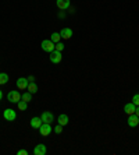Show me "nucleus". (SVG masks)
<instances>
[{"label":"nucleus","instance_id":"obj_1","mask_svg":"<svg viewBox=\"0 0 139 155\" xmlns=\"http://www.w3.org/2000/svg\"><path fill=\"white\" fill-rule=\"evenodd\" d=\"M7 99L11 104H18V102L21 101V94L18 91H10L7 94Z\"/></svg>","mask_w":139,"mask_h":155},{"label":"nucleus","instance_id":"obj_2","mask_svg":"<svg viewBox=\"0 0 139 155\" xmlns=\"http://www.w3.org/2000/svg\"><path fill=\"white\" fill-rule=\"evenodd\" d=\"M40 46H42V49L45 52H52V51H54V46H56V43L53 42L52 39H45V41H42V43H40Z\"/></svg>","mask_w":139,"mask_h":155},{"label":"nucleus","instance_id":"obj_3","mask_svg":"<svg viewBox=\"0 0 139 155\" xmlns=\"http://www.w3.org/2000/svg\"><path fill=\"white\" fill-rule=\"evenodd\" d=\"M49 59H50V61L52 63H54V64H58L61 61V59H63V56H61V52H58V51H52L50 52V56H49Z\"/></svg>","mask_w":139,"mask_h":155},{"label":"nucleus","instance_id":"obj_4","mask_svg":"<svg viewBox=\"0 0 139 155\" xmlns=\"http://www.w3.org/2000/svg\"><path fill=\"white\" fill-rule=\"evenodd\" d=\"M39 133L42 134L43 137H47V136L52 133V126H50V123H42V126L39 127Z\"/></svg>","mask_w":139,"mask_h":155},{"label":"nucleus","instance_id":"obj_5","mask_svg":"<svg viewBox=\"0 0 139 155\" xmlns=\"http://www.w3.org/2000/svg\"><path fill=\"white\" fill-rule=\"evenodd\" d=\"M3 116L7 122H13V120H15V117H17V113L14 112V109H6L3 112Z\"/></svg>","mask_w":139,"mask_h":155},{"label":"nucleus","instance_id":"obj_6","mask_svg":"<svg viewBox=\"0 0 139 155\" xmlns=\"http://www.w3.org/2000/svg\"><path fill=\"white\" fill-rule=\"evenodd\" d=\"M42 123H43L42 117H40V116H35V117H32V119H31L29 124H31V127H32V129H38V130H39V127L42 126Z\"/></svg>","mask_w":139,"mask_h":155},{"label":"nucleus","instance_id":"obj_7","mask_svg":"<svg viewBox=\"0 0 139 155\" xmlns=\"http://www.w3.org/2000/svg\"><path fill=\"white\" fill-rule=\"evenodd\" d=\"M128 126L129 127H136L139 124V116H136L135 113H134V115H129L128 116Z\"/></svg>","mask_w":139,"mask_h":155},{"label":"nucleus","instance_id":"obj_8","mask_svg":"<svg viewBox=\"0 0 139 155\" xmlns=\"http://www.w3.org/2000/svg\"><path fill=\"white\" fill-rule=\"evenodd\" d=\"M28 78H25V77H21V78H18L17 80V87H18V90H27L28 88Z\"/></svg>","mask_w":139,"mask_h":155},{"label":"nucleus","instance_id":"obj_9","mask_svg":"<svg viewBox=\"0 0 139 155\" xmlns=\"http://www.w3.org/2000/svg\"><path fill=\"white\" fill-rule=\"evenodd\" d=\"M46 152H47V148L45 144H38L35 147V150H33L35 155H46Z\"/></svg>","mask_w":139,"mask_h":155},{"label":"nucleus","instance_id":"obj_10","mask_svg":"<svg viewBox=\"0 0 139 155\" xmlns=\"http://www.w3.org/2000/svg\"><path fill=\"white\" fill-rule=\"evenodd\" d=\"M40 117H42V120H43V123H53V120H54V116H53V113L52 112H43L42 115H40Z\"/></svg>","mask_w":139,"mask_h":155},{"label":"nucleus","instance_id":"obj_11","mask_svg":"<svg viewBox=\"0 0 139 155\" xmlns=\"http://www.w3.org/2000/svg\"><path fill=\"white\" fill-rule=\"evenodd\" d=\"M135 109H136V105L132 104V102H129V104H125L124 112L129 116V115H134V113H135Z\"/></svg>","mask_w":139,"mask_h":155},{"label":"nucleus","instance_id":"obj_12","mask_svg":"<svg viewBox=\"0 0 139 155\" xmlns=\"http://www.w3.org/2000/svg\"><path fill=\"white\" fill-rule=\"evenodd\" d=\"M60 35H61V39H70L72 36V29L71 28H63L60 31Z\"/></svg>","mask_w":139,"mask_h":155},{"label":"nucleus","instance_id":"obj_13","mask_svg":"<svg viewBox=\"0 0 139 155\" xmlns=\"http://www.w3.org/2000/svg\"><path fill=\"white\" fill-rule=\"evenodd\" d=\"M56 4H57V7L60 8V10H67V8L70 7L71 2H70V0H57Z\"/></svg>","mask_w":139,"mask_h":155},{"label":"nucleus","instance_id":"obj_14","mask_svg":"<svg viewBox=\"0 0 139 155\" xmlns=\"http://www.w3.org/2000/svg\"><path fill=\"white\" fill-rule=\"evenodd\" d=\"M68 122H70V119H68V116L65 115V113H61V115L58 116V124H61L63 127L67 126Z\"/></svg>","mask_w":139,"mask_h":155},{"label":"nucleus","instance_id":"obj_15","mask_svg":"<svg viewBox=\"0 0 139 155\" xmlns=\"http://www.w3.org/2000/svg\"><path fill=\"white\" fill-rule=\"evenodd\" d=\"M27 90H28L31 94H36V92H38V85L35 84V81H33V83H29Z\"/></svg>","mask_w":139,"mask_h":155},{"label":"nucleus","instance_id":"obj_16","mask_svg":"<svg viewBox=\"0 0 139 155\" xmlns=\"http://www.w3.org/2000/svg\"><path fill=\"white\" fill-rule=\"evenodd\" d=\"M21 99L25 102H29V101H32V94L29 92V91H25L24 94L21 95Z\"/></svg>","mask_w":139,"mask_h":155},{"label":"nucleus","instance_id":"obj_17","mask_svg":"<svg viewBox=\"0 0 139 155\" xmlns=\"http://www.w3.org/2000/svg\"><path fill=\"white\" fill-rule=\"evenodd\" d=\"M8 83V74L7 73H0V85Z\"/></svg>","mask_w":139,"mask_h":155},{"label":"nucleus","instance_id":"obj_18","mask_svg":"<svg viewBox=\"0 0 139 155\" xmlns=\"http://www.w3.org/2000/svg\"><path fill=\"white\" fill-rule=\"evenodd\" d=\"M17 106H18V109H20V110H27V108H28V102H25V101H20L17 104Z\"/></svg>","mask_w":139,"mask_h":155},{"label":"nucleus","instance_id":"obj_19","mask_svg":"<svg viewBox=\"0 0 139 155\" xmlns=\"http://www.w3.org/2000/svg\"><path fill=\"white\" fill-rule=\"evenodd\" d=\"M50 39L53 41L54 43L60 42V39H61V35H60V32H53V34H52V38H50Z\"/></svg>","mask_w":139,"mask_h":155},{"label":"nucleus","instance_id":"obj_20","mask_svg":"<svg viewBox=\"0 0 139 155\" xmlns=\"http://www.w3.org/2000/svg\"><path fill=\"white\" fill-rule=\"evenodd\" d=\"M54 49H56V51H58V52H61L63 49H64V43L57 42V43H56V46H54Z\"/></svg>","mask_w":139,"mask_h":155},{"label":"nucleus","instance_id":"obj_21","mask_svg":"<svg viewBox=\"0 0 139 155\" xmlns=\"http://www.w3.org/2000/svg\"><path fill=\"white\" fill-rule=\"evenodd\" d=\"M132 104H135L136 106H139V94H135L132 97Z\"/></svg>","mask_w":139,"mask_h":155},{"label":"nucleus","instance_id":"obj_22","mask_svg":"<svg viewBox=\"0 0 139 155\" xmlns=\"http://www.w3.org/2000/svg\"><path fill=\"white\" fill-rule=\"evenodd\" d=\"M54 133H56V134H61V133H63V126H61V124H57V126L54 127Z\"/></svg>","mask_w":139,"mask_h":155},{"label":"nucleus","instance_id":"obj_23","mask_svg":"<svg viewBox=\"0 0 139 155\" xmlns=\"http://www.w3.org/2000/svg\"><path fill=\"white\" fill-rule=\"evenodd\" d=\"M17 155H28V151L27 150H20V151H17Z\"/></svg>","mask_w":139,"mask_h":155},{"label":"nucleus","instance_id":"obj_24","mask_svg":"<svg viewBox=\"0 0 139 155\" xmlns=\"http://www.w3.org/2000/svg\"><path fill=\"white\" fill-rule=\"evenodd\" d=\"M28 81H29V83H33V81H35V77H33V76H29L28 77Z\"/></svg>","mask_w":139,"mask_h":155},{"label":"nucleus","instance_id":"obj_25","mask_svg":"<svg viewBox=\"0 0 139 155\" xmlns=\"http://www.w3.org/2000/svg\"><path fill=\"white\" fill-rule=\"evenodd\" d=\"M135 115H136V116H139V106H136V109H135Z\"/></svg>","mask_w":139,"mask_h":155},{"label":"nucleus","instance_id":"obj_26","mask_svg":"<svg viewBox=\"0 0 139 155\" xmlns=\"http://www.w3.org/2000/svg\"><path fill=\"white\" fill-rule=\"evenodd\" d=\"M58 17H60V18H64L65 14H64V13H60V14H58Z\"/></svg>","mask_w":139,"mask_h":155},{"label":"nucleus","instance_id":"obj_27","mask_svg":"<svg viewBox=\"0 0 139 155\" xmlns=\"http://www.w3.org/2000/svg\"><path fill=\"white\" fill-rule=\"evenodd\" d=\"M2 98H3V92L0 91V101H2Z\"/></svg>","mask_w":139,"mask_h":155}]
</instances>
